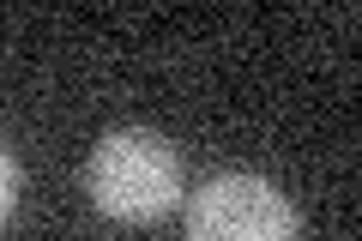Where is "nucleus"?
Listing matches in <instances>:
<instances>
[{
  "label": "nucleus",
  "mask_w": 362,
  "mask_h": 241,
  "mask_svg": "<svg viewBox=\"0 0 362 241\" xmlns=\"http://www.w3.org/2000/svg\"><path fill=\"white\" fill-rule=\"evenodd\" d=\"M85 187L97 199V211L115 223H151L181 199V157L163 133L121 127L109 133L85 163Z\"/></svg>",
  "instance_id": "nucleus-1"
},
{
  "label": "nucleus",
  "mask_w": 362,
  "mask_h": 241,
  "mask_svg": "<svg viewBox=\"0 0 362 241\" xmlns=\"http://www.w3.org/2000/svg\"><path fill=\"white\" fill-rule=\"evenodd\" d=\"M187 241H302V223L290 193H278L266 175L230 169L194 193Z\"/></svg>",
  "instance_id": "nucleus-2"
},
{
  "label": "nucleus",
  "mask_w": 362,
  "mask_h": 241,
  "mask_svg": "<svg viewBox=\"0 0 362 241\" xmlns=\"http://www.w3.org/2000/svg\"><path fill=\"white\" fill-rule=\"evenodd\" d=\"M13 193H18V169H13V157L0 151V217L13 211Z\"/></svg>",
  "instance_id": "nucleus-3"
}]
</instances>
